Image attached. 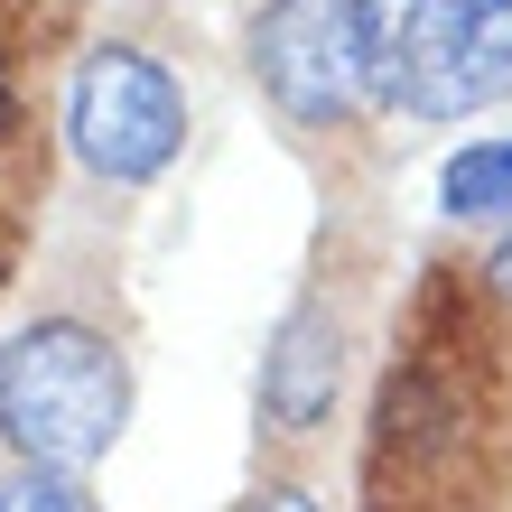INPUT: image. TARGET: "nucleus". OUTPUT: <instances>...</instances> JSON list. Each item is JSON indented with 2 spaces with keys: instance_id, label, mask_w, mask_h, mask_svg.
Segmentation results:
<instances>
[{
  "instance_id": "nucleus-5",
  "label": "nucleus",
  "mask_w": 512,
  "mask_h": 512,
  "mask_svg": "<svg viewBox=\"0 0 512 512\" xmlns=\"http://www.w3.org/2000/svg\"><path fill=\"white\" fill-rule=\"evenodd\" d=\"M345 391V326L326 308H289L261 345V419L280 438H308Z\"/></svg>"
},
{
  "instance_id": "nucleus-4",
  "label": "nucleus",
  "mask_w": 512,
  "mask_h": 512,
  "mask_svg": "<svg viewBox=\"0 0 512 512\" xmlns=\"http://www.w3.org/2000/svg\"><path fill=\"white\" fill-rule=\"evenodd\" d=\"M512 94V0H410L401 10V112L466 122Z\"/></svg>"
},
{
  "instance_id": "nucleus-6",
  "label": "nucleus",
  "mask_w": 512,
  "mask_h": 512,
  "mask_svg": "<svg viewBox=\"0 0 512 512\" xmlns=\"http://www.w3.org/2000/svg\"><path fill=\"white\" fill-rule=\"evenodd\" d=\"M438 205L457 224L475 215H512V140H466L457 159L438 168Z\"/></svg>"
},
{
  "instance_id": "nucleus-11",
  "label": "nucleus",
  "mask_w": 512,
  "mask_h": 512,
  "mask_svg": "<svg viewBox=\"0 0 512 512\" xmlns=\"http://www.w3.org/2000/svg\"><path fill=\"white\" fill-rule=\"evenodd\" d=\"M0 280H10V233H0Z\"/></svg>"
},
{
  "instance_id": "nucleus-8",
  "label": "nucleus",
  "mask_w": 512,
  "mask_h": 512,
  "mask_svg": "<svg viewBox=\"0 0 512 512\" xmlns=\"http://www.w3.org/2000/svg\"><path fill=\"white\" fill-rule=\"evenodd\" d=\"M243 512H317V503H308V494H298V485H261V494L243 503Z\"/></svg>"
},
{
  "instance_id": "nucleus-3",
  "label": "nucleus",
  "mask_w": 512,
  "mask_h": 512,
  "mask_svg": "<svg viewBox=\"0 0 512 512\" xmlns=\"http://www.w3.org/2000/svg\"><path fill=\"white\" fill-rule=\"evenodd\" d=\"M66 140L75 159L103 177V187H149L177 140H187V94H177V75L159 66V56L140 47H94L75 66V94H66Z\"/></svg>"
},
{
  "instance_id": "nucleus-10",
  "label": "nucleus",
  "mask_w": 512,
  "mask_h": 512,
  "mask_svg": "<svg viewBox=\"0 0 512 512\" xmlns=\"http://www.w3.org/2000/svg\"><path fill=\"white\" fill-rule=\"evenodd\" d=\"M10 122H19V94H10V66H0V140H10Z\"/></svg>"
},
{
  "instance_id": "nucleus-7",
  "label": "nucleus",
  "mask_w": 512,
  "mask_h": 512,
  "mask_svg": "<svg viewBox=\"0 0 512 512\" xmlns=\"http://www.w3.org/2000/svg\"><path fill=\"white\" fill-rule=\"evenodd\" d=\"M0 512H103V503L84 494V475H66V466H19L10 485H0Z\"/></svg>"
},
{
  "instance_id": "nucleus-1",
  "label": "nucleus",
  "mask_w": 512,
  "mask_h": 512,
  "mask_svg": "<svg viewBox=\"0 0 512 512\" xmlns=\"http://www.w3.org/2000/svg\"><path fill=\"white\" fill-rule=\"evenodd\" d=\"M131 419V364L84 317H38L0 345V438L19 466L84 475Z\"/></svg>"
},
{
  "instance_id": "nucleus-9",
  "label": "nucleus",
  "mask_w": 512,
  "mask_h": 512,
  "mask_svg": "<svg viewBox=\"0 0 512 512\" xmlns=\"http://www.w3.org/2000/svg\"><path fill=\"white\" fill-rule=\"evenodd\" d=\"M485 280H494V298H512V233L494 243V261H485Z\"/></svg>"
},
{
  "instance_id": "nucleus-2",
  "label": "nucleus",
  "mask_w": 512,
  "mask_h": 512,
  "mask_svg": "<svg viewBox=\"0 0 512 512\" xmlns=\"http://www.w3.org/2000/svg\"><path fill=\"white\" fill-rule=\"evenodd\" d=\"M252 84L298 131H336L373 103H401V28L373 0H261Z\"/></svg>"
}]
</instances>
